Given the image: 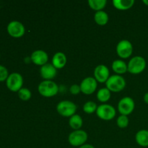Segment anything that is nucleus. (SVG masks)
I'll return each instance as SVG.
<instances>
[{
  "label": "nucleus",
  "mask_w": 148,
  "mask_h": 148,
  "mask_svg": "<svg viewBox=\"0 0 148 148\" xmlns=\"http://www.w3.org/2000/svg\"><path fill=\"white\" fill-rule=\"evenodd\" d=\"M97 88V81L95 78L88 77L85 78L80 84L81 92L85 95H90L95 91Z\"/></svg>",
  "instance_id": "obj_10"
},
{
  "label": "nucleus",
  "mask_w": 148,
  "mask_h": 148,
  "mask_svg": "<svg viewBox=\"0 0 148 148\" xmlns=\"http://www.w3.org/2000/svg\"><path fill=\"white\" fill-rule=\"evenodd\" d=\"M57 112L64 117H71L75 115L77 111V106L69 101H63L59 103L56 106Z\"/></svg>",
  "instance_id": "obj_4"
},
{
  "label": "nucleus",
  "mask_w": 148,
  "mask_h": 148,
  "mask_svg": "<svg viewBox=\"0 0 148 148\" xmlns=\"http://www.w3.org/2000/svg\"><path fill=\"white\" fill-rule=\"evenodd\" d=\"M7 31L11 36L14 38L22 37L25 34L24 25L18 21H12L7 26Z\"/></svg>",
  "instance_id": "obj_11"
},
{
  "label": "nucleus",
  "mask_w": 148,
  "mask_h": 148,
  "mask_svg": "<svg viewBox=\"0 0 148 148\" xmlns=\"http://www.w3.org/2000/svg\"><path fill=\"white\" fill-rule=\"evenodd\" d=\"M32 62L38 66H43L46 64L49 59L47 53L43 50H36L33 52L30 56Z\"/></svg>",
  "instance_id": "obj_13"
},
{
  "label": "nucleus",
  "mask_w": 148,
  "mask_h": 148,
  "mask_svg": "<svg viewBox=\"0 0 148 148\" xmlns=\"http://www.w3.org/2000/svg\"><path fill=\"white\" fill-rule=\"evenodd\" d=\"M146 67V61L143 57L140 56L132 58L127 65V69L130 73L137 75L143 72Z\"/></svg>",
  "instance_id": "obj_3"
},
{
  "label": "nucleus",
  "mask_w": 148,
  "mask_h": 148,
  "mask_svg": "<svg viewBox=\"0 0 148 148\" xmlns=\"http://www.w3.org/2000/svg\"><path fill=\"white\" fill-rule=\"evenodd\" d=\"M18 96L23 101H28L31 98V92L27 88H21L18 91Z\"/></svg>",
  "instance_id": "obj_24"
},
{
  "label": "nucleus",
  "mask_w": 148,
  "mask_h": 148,
  "mask_svg": "<svg viewBox=\"0 0 148 148\" xmlns=\"http://www.w3.org/2000/svg\"><path fill=\"white\" fill-rule=\"evenodd\" d=\"M40 73L42 78L45 80H51L56 77L57 71L56 69L51 64H46L41 66L40 69Z\"/></svg>",
  "instance_id": "obj_14"
},
{
  "label": "nucleus",
  "mask_w": 148,
  "mask_h": 148,
  "mask_svg": "<svg viewBox=\"0 0 148 148\" xmlns=\"http://www.w3.org/2000/svg\"><path fill=\"white\" fill-rule=\"evenodd\" d=\"M95 23L99 25H105L108 21V15L106 12L102 11L96 12L94 16Z\"/></svg>",
  "instance_id": "obj_19"
},
{
  "label": "nucleus",
  "mask_w": 148,
  "mask_h": 148,
  "mask_svg": "<svg viewBox=\"0 0 148 148\" xmlns=\"http://www.w3.org/2000/svg\"><path fill=\"white\" fill-rule=\"evenodd\" d=\"M135 140L137 144L142 147H148V131L140 130L136 134Z\"/></svg>",
  "instance_id": "obj_16"
},
{
  "label": "nucleus",
  "mask_w": 148,
  "mask_h": 148,
  "mask_svg": "<svg viewBox=\"0 0 148 148\" xmlns=\"http://www.w3.org/2000/svg\"><path fill=\"white\" fill-rule=\"evenodd\" d=\"M69 126L75 130H79L82 126V119L80 116L75 114L70 117L69 121Z\"/></svg>",
  "instance_id": "obj_20"
},
{
  "label": "nucleus",
  "mask_w": 148,
  "mask_h": 148,
  "mask_svg": "<svg viewBox=\"0 0 148 148\" xmlns=\"http://www.w3.org/2000/svg\"><path fill=\"white\" fill-rule=\"evenodd\" d=\"M117 125L119 128L124 129L127 127L129 124V119L127 117V116L121 115L120 116H119V118L117 119Z\"/></svg>",
  "instance_id": "obj_25"
},
{
  "label": "nucleus",
  "mask_w": 148,
  "mask_h": 148,
  "mask_svg": "<svg viewBox=\"0 0 148 148\" xmlns=\"http://www.w3.org/2000/svg\"><path fill=\"white\" fill-rule=\"evenodd\" d=\"M110 72L108 68L105 65H98L96 66L94 71V75H95V79H96L97 82H101V83H103V82H106L108 78L110 77L109 76Z\"/></svg>",
  "instance_id": "obj_12"
},
{
  "label": "nucleus",
  "mask_w": 148,
  "mask_h": 148,
  "mask_svg": "<svg viewBox=\"0 0 148 148\" xmlns=\"http://www.w3.org/2000/svg\"><path fill=\"white\" fill-rule=\"evenodd\" d=\"M39 93L46 98H50L56 95L59 92V87L51 80H45L40 82L38 85Z\"/></svg>",
  "instance_id": "obj_1"
},
{
  "label": "nucleus",
  "mask_w": 148,
  "mask_h": 148,
  "mask_svg": "<svg viewBox=\"0 0 148 148\" xmlns=\"http://www.w3.org/2000/svg\"><path fill=\"white\" fill-rule=\"evenodd\" d=\"M7 86L10 90L13 92H18L22 88L23 85V77L19 73H12L9 75L8 78L6 81Z\"/></svg>",
  "instance_id": "obj_7"
},
{
  "label": "nucleus",
  "mask_w": 148,
  "mask_h": 148,
  "mask_svg": "<svg viewBox=\"0 0 148 148\" xmlns=\"http://www.w3.org/2000/svg\"><path fill=\"white\" fill-rule=\"evenodd\" d=\"M96 114L101 119L109 121L113 119L116 116V110L112 106L108 104H103L98 106Z\"/></svg>",
  "instance_id": "obj_6"
},
{
  "label": "nucleus",
  "mask_w": 148,
  "mask_h": 148,
  "mask_svg": "<svg viewBox=\"0 0 148 148\" xmlns=\"http://www.w3.org/2000/svg\"><path fill=\"white\" fill-rule=\"evenodd\" d=\"M69 91H70V92L72 94V95H77V94H79V92L81 91L80 85H76V84L72 85V86L70 87Z\"/></svg>",
  "instance_id": "obj_27"
},
{
  "label": "nucleus",
  "mask_w": 148,
  "mask_h": 148,
  "mask_svg": "<svg viewBox=\"0 0 148 148\" xmlns=\"http://www.w3.org/2000/svg\"><path fill=\"white\" fill-rule=\"evenodd\" d=\"M66 63V57L62 52H57L55 53L52 59V64L57 69H62Z\"/></svg>",
  "instance_id": "obj_15"
},
{
  "label": "nucleus",
  "mask_w": 148,
  "mask_h": 148,
  "mask_svg": "<svg viewBox=\"0 0 148 148\" xmlns=\"http://www.w3.org/2000/svg\"><path fill=\"white\" fill-rule=\"evenodd\" d=\"M8 71L6 69V67L0 65V82H3L4 80H7L8 78Z\"/></svg>",
  "instance_id": "obj_26"
},
{
  "label": "nucleus",
  "mask_w": 148,
  "mask_h": 148,
  "mask_svg": "<svg viewBox=\"0 0 148 148\" xmlns=\"http://www.w3.org/2000/svg\"><path fill=\"white\" fill-rule=\"evenodd\" d=\"M98 106H97L96 103L92 101H88V102L85 103L83 106V110L85 113L87 114H92L95 111H96Z\"/></svg>",
  "instance_id": "obj_23"
},
{
  "label": "nucleus",
  "mask_w": 148,
  "mask_h": 148,
  "mask_svg": "<svg viewBox=\"0 0 148 148\" xmlns=\"http://www.w3.org/2000/svg\"><path fill=\"white\" fill-rule=\"evenodd\" d=\"M111 98V91L108 88H101L97 93V98L101 102H107Z\"/></svg>",
  "instance_id": "obj_22"
},
{
  "label": "nucleus",
  "mask_w": 148,
  "mask_h": 148,
  "mask_svg": "<svg viewBox=\"0 0 148 148\" xmlns=\"http://www.w3.org/2000/svg\"><path fill=\"white\" fill-rule=\"evenodd\" d=\"M106 88L111 92H118L124 89L126 86V81L123 77L120 75H112L110 76L106 82Z\"/></svg>",
  "instance_id": "obj_2"
},
{
  "label": "nucleus",
  "mask_w": 148,
  "mask_h": 148,
  "mask_svg": "<svg viewBox=\"0 0 148 148\" xmlns=\"http://www.w3.org/2000/svg\"><path fill=\"white\" fill-rule=\"evenodd\" d=\"M79 148H95V147H94L92 145H91L86 144V145H83L81 146V147H79Z\"/></svg>",
  "instance_id": "obj_28"
},
{
  "label": "nucleus",
  "mask_w": 148,
  "mask_h": 148,
  "mask_svg": "<svg viewBox=\"0 0 148 148\" xmlns=\"http://www.w3.org/2000/svg\"><path fill=\"white\" fill-rule=\"evenodd\" d=\"M88 140V134L83 130H75L70 133L68 140L71 145L74 147H81L86 143Z\"/></svg>",
  "instance_id": "obj_5"
},
{
  "label": "nucleus",
  "mask_w": 148,
  "mask_h": 148,
  "mask_svg": "<svg viewBox=\"0 0 148 148\" xmlns=\"http://www.w3.org/2000/svg\"><path fill=\"white\" fill-rule=\"evenodd\" d=\"M134 0H114L113 4L114 7L120 10H127L134 5Z\"/></svg>",
  "instance_id": "obj_17"
},
{
  "label": "nucleus",
  "mask_w": 148,
  "mask_h": 148,
  "mask_svg": "<svg viewBox=\"0 0 148 148\" xmlns=\"http://www.w3.org/2000/svg\"><path fill=\"white\" fill-rule=\"evenodd\" d=\"M134 101L130 97H124L120 100L118 104V110L121 115L127 116L132 114L134 109Z\"/></svg>",
  "instance_id": "obj_8"
},
{
  "label": "nucleus",
  "mask_w": 148,
  "mask_h": 148,
  "mask_svg": "<svg viewBox=\"0 0 148 148\" xmlns=\"http://www.w3.org/2000/svg\"><path fill=\"white\" fill-rule=\"evenodd\" d=\"M133 51V46L131 42L127 40H122L116 46V52L119 56L123 59L129 58Z\"/></svg>",
  "instance_id": "obj_9"
},
{
  "label": "nucleus",
  "mask_w": 148,
  "mask_h": 148,
  "mask_svg": "<svg viewBox=\"0 0 148 148\" xmlns=\"http://www.w3.org/2000/svg\"><path fill=\"white\" fill-rule=\"evenodd\" d=\"M143 3H144L145 4H146L147 6H148V0H143Z\"/></svg>",
  "instance_id": "obj_30"
},
{
  "label": "nucleus",
  "mask_w": 148,
  "mask_h": 148,
  "mask_svg": "<svg viewBox=\"0 0 148 148\" xmlns=\"http://www.w3.org/2000/svg\"><path fill=\"white\" fill-rule=\"evenodd\" d=\"M144 101H145V102L146 103L148 104V92H147V93L145 94V95H144Z\"/></svg>",
  "instance_id": "obj_29"
},
{
  "label": "nucleus",
  "mask_w": 148,
  "mask_h": 148,
  "mask_svg": "<svg viewBox=\"0 0 148 148\" xmlns=\"http://www.w3.org/2000/svg\"><path fill=\"white\" fill-rule=\"evenodd\" d=\"M106 0H89L88 4L90 8L96 10L97 12L102 11L103 9L106 5Z\"/></svg>",
  "instance_id": "obj_21"
},
{
  "label": "nucleus",
  "mask_w": 148,
  "mask_h": 148,
  "mask_svg": "<svg viewBox=\"0 0 148 148\" xmlns=\"http://www.w3.org/2000/svg\"><path fill=\"white\" fill-rule=\"evenodd\" d=\"M112 69L114 72H115L116 74H124L128 71L127 69V65L124 61L122 60H115L112 64Z\"/></svg>",
  "instance_id": "obj_18"
}]
</instances>
